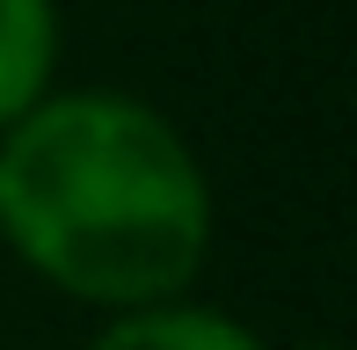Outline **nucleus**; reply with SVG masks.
<instances>
[{
    "label": "nucleus",
    "instance_id": "1",
    "mask_svg": "<svg viewBox=\"0 0 357 350\" xmlns=\"http://www.w3.org/2000/svg\"><path fill=\"white\" fill-rule=\"evenodd\" d=\"M0 241L102 314L190 299L212 256V175L146 95L52 88L0 132Z\"/></svg>",
    "mask_w": 357,
    "mask_h": 350
},
{
    "label": "nucleus",
    "instance_id": "2",
    "mask_svg": "<svg viewBox=\"0 0 357 350\" xmlns=\"http://www.w3.org/2000/svg\"><path fill=\"white\" fill-rule=\"evenodd\" d=\"M88 350H270L241 314L204 307V299H160V307L109 314L88 336Z\"/></svg>",
    "mask_w": 357,
    "mask_h": 350
},
{
    "label": "nucleus",
    "instance_id": "3",
    "mask_svg": "<svg viewBox=\"0 0 357 350\" xmlns=\"http://www.w3.org/2000/svg\"><path fill=\"white\" fill-rule=\"evenodd\" d=\"M59 88V0H0V132Z\"/></svg>",
    "mask_w": 357,
    "mask_h": 350
},
{
    "label": "nucleus",
    "instance_id": "4",
    "mask_svg": "<svg viewBox=\"0 0 357 350\" xmlns=\"http://www.w3.org/2000/svg\"><path fill=\"white\" fill-rule=\"evenodd\" d=\"M291 350H343V343H291Z\"/></svg>",
    "mask_w": 357,
    "mask_h": 350
}]
</instances>
